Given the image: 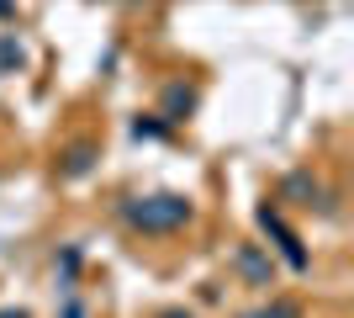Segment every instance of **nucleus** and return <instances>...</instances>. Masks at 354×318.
<instances>
[{
    "label": "nucleus",
    "mask_w": 354,
    "mask_h": 318,
    "mask_svg": "<svg viewBox=\"0 0 354 318\" xmlns=\"http://www.w3.org/2000/svg\"><path fill=\"white\" fill-rule=\"evenodd\" d=\"M169 318H180V313H169Z\"/></svg>",
    "instance_id": "obj_3"
},
{
    "label": "nucleus",
    "mask_w": 354,
    "mask_h": 318,
    "mask_svg": "<svg viewBox=\"0 0 354 318\" xmlns=\"http://www.w3.org/2000/svg\"><path fill=\"white\" fill-rule=\"evenodd\" d=\"M122 218L133 228H148V233H164V228H180L191 218V202L185 197H143V202H127Z\"/></svg>",
    "instance_id": "obj_1"
},
{
    "label": "nucleus",
    "mask_w": 354,
    "mask_h": 318,
    "mask_svg": "<svg viewBox=\"0 0 354 318\" xmlns=\"http://www.w3.org/2000/svg\"><path fill=\"white\" fill-rule=\"evenodd\" d=\"M259 318H291V308H275V313H259Z\"/></svg>",
    "instance_id": "obj_2"
}]
</instances>
